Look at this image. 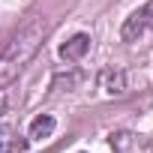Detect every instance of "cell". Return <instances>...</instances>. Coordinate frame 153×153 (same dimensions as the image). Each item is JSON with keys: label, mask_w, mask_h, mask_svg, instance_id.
I'll return each mask as SVG.
<instances>
[{"label": "cell", "mask_w": 153, "mask_h": 153, "mask_svg": "<svg viewBox=\"0 0 153 153\" xmlns=\"http://www.w3.org/2000/svg\"><path fill=\"white\" fill-rule=\"evenodd\" d=\"M45 36H48V21H45L42 15H36V18L24 21V24L3 42V48H0V90H3L6 84H12L18 75L24 72V66H27V63L36 57V51L42 48Z\"/></svg>", "instance_id": "1"}, {"label": "cell", "mask_w": 153, "mask_h": 153, "mask_svg": "<svg viewBox=\"0 0 153 153\" xmlns=\"http://www.w3.org/2000/svg\"><path fill=\"white\" fill-rule=\"evenodd\" d=\"M150 30H153V0L144 3L141 9H135V12L123 21L120 39H123V42H135L138 36H144V33H150Z\"/></svg>", "instance_id": "2"}, {"label": "cell", "mask_w": 153, "mask_h": 153, "mask_svg": "<svg viewBox=\"0 0 153 153\" xmlns=\"http://www.w3.org/2000/svg\"><path fill=\"white\" fill-rule=\"evenodd\" d=\"M111 150L114 153H153V135L117 132V135H111Z\"/></svg>", "instance_id": "3"}, {"label": "cell", "mask_w": 153, "mask_h": 153, "mask_svg": "<svg viewBox=\"0 0 153 153\" xmlns=\"http://www.w3.org/2000/svg\"><path fill=\"white\" fill-rule=\"evenodd\" d=\"M102 90L108 96H120L126 90V72L123 69H105L102 72Z\"/></svg>", "instance_id": "4"}, {"label": "cell", "mask_w": 153, "mask_h": 153, "mask_svg": "<svg viewBox=\"0 0 153 153\" xmlns=\"http://www.w3.org/2000/svg\"><path fill=\"white\" fill-rule=\"evenodd\" d=\"M87 48H90V36H87V33H75V36H72V39L60 48V54H63L66 60H78Z\"/></svg>", "instance_id": "5"}, {"label": "cell", "mask_w": 153, "mask_h": 153, "mask_svg": "<svg viewBox=\"0 0 153 153\" xmlns=\"http://www.w3.org/2000/svg\"><path fill=\"white\" fill-rule=\"evenodd\" d=\"M54 117H48V114H42V117H36L33 123H30V138L33 141H45V138H51V132H54Z\"/></svg>", "instance_id": "6"}, {"label": "cell", "mask_w": 153, "mask_h": 153, "mask_svg": "<svg viewBox=\"0 0 153 153\" xmlns=\"http://www.w3.org/2000/svg\"><path fill=\"white\" fill-rule=\"evenodd\" d=\"M15 150V129L0 123V153H12Z\"/></svg>", "instance_id": "7"}, {"label": "cell", "mask_w": 153, "mask_h": 153, "mask_svg": "<svg viewBox=\"0 0 153 153\" xmlns=\"http://www.w3.org/2000/svg\"><path fill=\"white\" fill-rule=\"evenodd\" d=\"M6 105H9V93H6V90H0V114L6 111Z\"/></svg>", "instance_id": "8"}]
</instances>
